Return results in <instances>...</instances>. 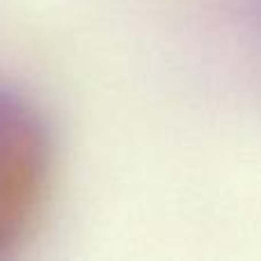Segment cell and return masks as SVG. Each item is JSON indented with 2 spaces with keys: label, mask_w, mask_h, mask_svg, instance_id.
Instances as JSON below:
<instances>
[{
  "label": "cell",
  "mask_w": 261,
  "mask_h": 261,
  "mask_svg": "<svg viewBox=\"0 0 261 261\" xmlns=\"http://www.w3.org/2000/svg\"><path fill=\"white\" fill-rule=\"evenodd\" d=\"M55 181L46 122L16 92L0 87V261L16 257L44 222Z\"/></svg>",
  "instance_id": "6da1fadb"
}]
</instances>
